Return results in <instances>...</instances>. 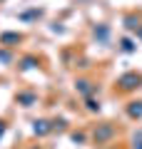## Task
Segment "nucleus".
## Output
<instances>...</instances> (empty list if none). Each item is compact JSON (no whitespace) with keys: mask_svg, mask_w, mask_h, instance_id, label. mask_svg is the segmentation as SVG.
Wrapping results in <instances>:
<instances>
[{"mask_svg":"<svg viewBox=\"0 0 142 149\" xmlns=\"http://www.w3.org/2000/svg\"><path fill=\"white\" fill-rule=\"evenodd\" d=\"M142 85V74L137 72H127L120 77V82H117V87H120L122 92H130V90H137V87Z\"/></svg>","mask_w":142,"mask_h":149,"instance_id":"nucleus-1","label":"nucleus"},{"mask_svg":"<svg viewBox=\"0 0 142 149\" xmlns=\"http://www.w3.org/2000/svg\"><path fill=\"white\" fill-rule=\"evenodd\" d=\"M112 134H115V127H112V124H102V127L97 129V132H95V142H97V144H102V142H107V139H110Z\"/></svg>","mask_w":142,"mask_h":149,"instance_id":"nucleus-2","label":"nucleus"},{"mask_svg":"<svg viewBox=\"0 0 142 149\" xmlns=\"http://www.w3.org/2000/svg\"><path fill=\"white\" fill-rule=\"evenodd\" d=\"M22 35H18V32H3L0 35V45H13V42H20Z\"/></svg>","mask_w":142,"mask_h":149,"instance_id":"nucleus-3","label":"nucleus"},{"mask_svg":"<svg viewBox=\"0 0 142 149\" xmlns=\"http://www.w3.org/2000/svg\"><path fill=\"white\" fill-rule=\"evenodd\" d=\"M50 129H53V127H50V124H47L45 119H40V122H35V127H32V132H35L37 137H45V134L50 132Z\"/></svg>","mask_w":142,"mask_h":149,"instance_id":"nucleus-4","label":"nucleus"},{"mask_svg":"<svg viewBox=\"0 0 142 149\" xmlns=\"http://www.w3.org/2000/svg\"><path fill=\"white\" fill-rule=\"evenodd\" d=\"M130 114L132 117H142V102H132L130 104Z\"/></svg>","mask_w":142,"mask_h":149,"instance_id":"nucleus-5","label":"nucleus"},{"mask_svg":"<svg viewBox=\"0 0 142 149\" xmlns=\"http://www.w3.org/2000/svg\"><path fill=\"white\" fill-rule=\"evenodd\" d=\"M18 102H22V107H30L35 102V95H18Z\"/></svg>","mask_w":142,"mask_h":149,"instance_id":"nucleus-6","label":"nucleus"},{"mask_svg":"<svg viewBox=\"0 0 142 149\" xmlns=\"http://www.w3.org/2000/svg\"><path fill=\"white\" fill-rule=\"evenodd\" d=\"M77 90L82 92V95H87V92H90V82L87 80H77Z\"/></svg>","mask_w":142,"mask_h":149,"instance_id":"nucleus-7","label":"nucleus"},{"mask_svg":"<svg viewBox=\"0 0 142 149\" xmlns=\"http://www.w3.org/2000/svg\"><path fill=\"white\" fill-rule=\"evenodd\" d=\"M127 27H130V30H140V20H135V17H127Z\"/></svg>","mask_w":142,"mask_h":149,"instance_id":"nucleus-8","label":"nucleus"},{"mask_svg":"<svg viewBox=\"0 0 142 149\" xmlns=\"http://www.w3.org/2000/svg\"><path fill=\"white\" fill-rule=\"evenodd\" d=\"M87 109H90V112H100V102H95V100H87Z\"/></svg>","mask_w":142,"mask_h":149,"instance_id":"nucleus-9","label":"nucleus"},{"mask_svg":"<svg viewBox=\"0 0 142 149\" xmlns=\"http://www.w3.org/2000/svg\"><path fill=\"white\" fill-rule=\"evenodd\" d=\"M122 50H125V52H132V50H135L132 40H122Z\"/></svg>","mask_w":142,"mask_h":149,"instance_id":"nucleus-10","label":"nucleus"},{"mask_svg":"<svg viewBox=\"0 0 142 149\" xmlns=\"http://www.w3.org/2000/svg\"><path fill=\"white\" fill-rule=\"evenodd\" d=\"M30 67H35V60H32V57H25V60H22V70H30Z\"/></svg>","mask_w":142,"mask_h":149,"instance_id":"nucleus-11","label":"nucleus"},{"mask_svg":"<svg viewBox=\"0 0 142 149\" xmlns=\"http://www.w3.org/2000/svg\"><path fill=\"white\" fill-rule=\"evenodd\" d=\"M95 35H100V37H102V40H105V37H107V27H105V25H102V27H100V30H95Z\"/></svg>","mask_w":142,"mask_h":149,"instance_id":"nucleus-12","label":"nucleus"},{"mask_svg":"<svg viewBox=\"0 0 142 149\" xmlns=\"http://www.w3.org/2000/svg\"><path fill=\"white\" fill-rule=\"evenodd\" d=\"M72 142H85V134H77V132H75V134H72Z\"/></svg>","mask_w":142,"mask_h":149,"instance_id":"nucleus-13","label":"nucleus"},{"mask_svg":"<svg viewBox=\"0 0 142 149\" xmlns=\"http://www.w3.org/2000/svg\"><path fill=\"white\" fill-rule=\"evenodd\" d=\"M0 60H3V62H8V60H10V55H8V52H0Z\"/></svg>","mask_w":142,"mask_h":149,"instance_id":"nucleus-14","label":"nucleus"},{"mask_svg":"<svg viewBox=\"0 0 142 149\" xmlns=\"http://www.w3.org/2000/svg\"><path fill=\"white\" fill-rule=\"evenodd\" d=\"M3 134H5V122L0 119V137H3Z\"/></svg>","mask_w":142,"mask_h":149,"instance_id":"nucleus-15","label":"nucleus"},{"mask_svg":"<svg viewBox=\"0 0 142 149\" xmlns=\"http://www.w3.org/2000/svg\"><path fill=\"white\" fill-rule=\"evenodd\" d=\"M32 149H37V147H32Z\"/></svg>","mask_w":142,"mask_h":149,"instance_id":"nucleus-16","label":"nucleus"}]
</instances>
